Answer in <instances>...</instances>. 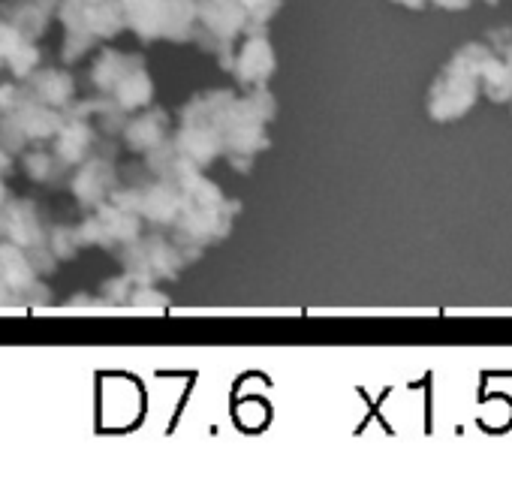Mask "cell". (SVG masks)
Wrapping results in <instances>:
<instances>
[{"instance_id": "5b68a950", "label": "cell", "mask_w": 512, "mask_h": 500, "mask_svg": "<svg viewBox=\"0 0 512 500\" xmlns=\"http://www.w3.org/2000/svg\"><path fill=\"white\" fill-rule=\"evenodd\" d=\"M506 106H509V118H512V100H509V103H506Z\"/></svg>"}, {"instance_id": "277c9868", "label": "cell", "mask_w": 512, "mask_h": 500, "mask_svg": "<svg viewBox=\"0 0 512 500\" xmlns=\"http://www.w3.org/2000/svg\"><path fill=\"white\" fill-rule=\"evenodd\" d=\"M425 10H443V13H464L473 0H422Z\"/></svg>"}, {"instance_id": "6da1fadb", "label": "cell", "mask_w": 512, "mask_h": 500, "mask_svg": "<svg viewBox=\"0 0 512 500\" xmlns=\"http://www.w3.org/2000/svg\"><path fill=\"white\" fill-rule=\"evenodd\" d=\"M488 55L491 49L485 46V40H467L449 55L425 94V112L431 121L452 124L470 115V109L479 103V70Z\"/></svg>"}, {"instance_id": "7a4b0ae2", "label": "cell", "mask_w": 512, "mask_h": 500, "mask_svg": "<svg viewBox=\"0 0 512 500\" xmlns=\"http://www.w3.org/2000/svg\"><path fill=\"white\" fill-rule=\"evenodd\" d=\"M479 97L494 106H506L512 100V64L497 58L494 52L479 70Z\"/></svg>"}, {"instance_id": "3957f363", "label": "cell", "mask_w": 512, "mask_h": 500, "mask_svg": "<svg viewBox=\"0 0 512 500\" xmlns=\"http://www.w3.org/2000/svg\"><path fill=\"white\" fill-rule=\"evenodd\" d=\"M482 40H485V46L497 58H503V61L512 64V28H491V31L482 34Z\"/></svg>"}]
</instances>
